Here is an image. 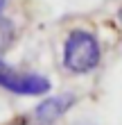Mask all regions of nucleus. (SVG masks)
Wrapping results in <instances>:
<instances>
[{"label":"nucleus","mask_w":122,"mask_h":125,"mask_svg":"<svg viewBox=\"0 0 122 125\" xmlns=\"http://www.w3.org/2000/svg\"><path fill=\"white\" fill-rule=\"evenodd\" d=\"M18 39V27L11 18L7 16H0V55L7 52Z\"/></svg>","instance_id":"4"},{"label":"nucleus","mask_w":122,"mask_h":125,"mask_svg":"<svg viewBox=\"0 0 122 125\" xmlns=\"http://www.w3.org/2000/svg\"><path fill=\"white\" fill-rule=\"evenodd\" d=\"M0 89H5L11 95H20V98H43L52 89L48 75L36 71H18L14 66L5 64L0 68Z\"/></svg>","instance_id":"2"},{"label":"nucleus","mask_w":122,"mask_h":125,"mask_svg":"<svg viewBox=\"0 0 122 125\" xmlns=\"http://www.w3.org/2000/svg\"><path fill=\"white\" fill-rule=\"evenodd\" d=\"M102 64V43L86 27H73L61 43V66L70 75H90Z\"/></svg>","instance_id":"1"},{"label":"nucleus","mask_w":122,"mask_h":125,"mask_svg":"<svg viewBox=\"0 0 122 125\" xmlns=\"http://www.w3.org/2000/svg\"><path fill=\"white\" fill-rule=\"evenodd\" d=\"M120 21H122V9H120Z\"/></svg>","instance_id":"9"},{"label":"nucleus","mask_w":122,"mask_h":125,"mask_svg":"<svg viewBox=\"0 0 122 125\" xmlns=\"http://www.w3.org/2000/svg\"><path fill=\"white\" fill-rule=\"evenodd\" d=\"M77 93L63 91V93H52L43 95L32 109V123L34 125H57L70 109L77 105Z\"/></svg>","instance_id":"3"},{"label":"nucleus","mask_w":122,"mask_h":125,"mask_svg":"<svg viewBox=\"0 0 122 125\" xmlns=\"http://www.w3.org/2000/svg\"><path fill=\"white\" fill-rule=\"evenodd\" d=\"M77 125H93V123H77Z\"/></svg>","instance_id":"8"},{"label":"nucleus","mask_w":122,"mask_h":125,"mask_svg":"<svg viewBox=\"0 0 122 125\" xmlns=\"http://www.w3.org/2000/svg\"><path fill=\"white\" fill-rule=\"evenodd\" d=\"M7 5H9V0H0V16H2V11L7 9Z\"/></svg>","instance_id":"6"},{"label":"nucleus","mask_w":122,"mask_h":125,"mask_svg":"<svg viewBox=\"0 0 122 125\" xmlns=\"http://www.w3.org/2000/svg\"><path fill=\"white\" fill-rule=\"evenodd\" d=\"M5 64H7V62L2 59V55H0V68H2V66H5Z\"/></svg>","instance_id":"7"},{"label":"nucleus","mask_w":122,"mask_h":125,"mask_svg":"<svg viewBox=\"0 0 122 125\" xmlns=\"http://www.w3.org/2000/svg\"><path fill=\"white\" fill-rule=\"evenodd\" d=\"M9 125H30V123H27L25 118H16V121H11Z\"/></svg>","instance_id":"5"}]
</instances>
